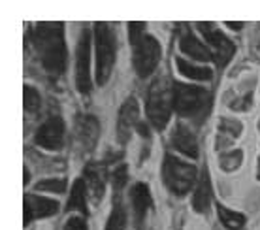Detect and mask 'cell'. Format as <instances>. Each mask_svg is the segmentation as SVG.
Returning <instances> with one entry per match:
<instances>
[{
	"label": "cell",
	"instance_id": "6da1fadb",
	"mask_svg": "<svg viewBox=\"0 0 260 230\" xmlns=\"http://www.w3.org/2000/svg\"><path fill=\"white\" fill-rule=\"evenodd\" d=\"M34 49L44 70L51 76H60L66 68V44L62 23H40L32 32Z\"/></svg>",
	"mask_w": 260,
	"mask_h": 230
},
{
	"label": "cell",
	"instance_id": "7a4b0ae2",
	"mask_svg": "<svg viewBox=\"0 0 260 230\" xmlns=\"http://www.w3.org/2000/svg\"><path fill=\"white\" fill-rule=\"evenodd\" d=\"M128 38L138 76L147 78L149 74L155 72L156 64L160 60V46L151 34L145 32V25L140 21L128 23Z\"/></svg>",
	"mask_w": 260,
	"mask_h": 230
},
{
	"label": "cell",
	"instance_id": "3957f363",
	"mask_svg": "<svg viewBox=\"0 0 260 230\" xmlns=\"http://www.w3.org/2000/svg\"><path fill=\"white\" fill-rule=\"evenodd\" d=\"M211 91L206 87H192L185 83H174V108L181 117H189L202 123L211 110Z\"/></svg>",
	"mask_w": 260,
	"mask_h": 230
},
{
	"label": "cell",
	"instance_id": "277c9868",
	"mask_svg": "<svg viewBox=\"0 0 260 230\" xmlns=\"http://www.w3.org/2000/svg\"><path fill=\"white\" fill-rule=\"evenodd\" d=\"M174 108V85L168 78H156L147 92V117L156 130L168 125Z\"/></svg>",
	"mask_w": 260,
	"mask_h": 230
},
{
	"label": "cell",
	"instance_id": "5b68a950",
	"mask_svg": "<svg viewBox=\"0 0 260 230\" xmlns=\"http://www.w3.org/2000/svg\"><path fill=\"white\" fill-rule=\"evenodd\" d=\"M94 40H96V81L104 85L110 79L115 62V49H117L115 30L108 23H96Z\"/></svg>",
	"mask_w": 260,
	"mask_h": 230
},
{
	"label": "cell",
	"instance_id": "8992f818",
	"mask_svg": "<svg viewBox=\"0 0 260 230\" xmlns=\"http://www.w3.org/2000/svg\"><path fill=\"white\" fill-rule=\"evenodd\" d=\"M162 178L164 185L170 189L172 194L176 196H185L190 191V187L194 185L196 168L189 162H183L174 155H166L162 162Z\"/></svg>",
	"mask_w": 260,
	"mask_h": 230
},
{
	"label": "cell",
	"instance_id": "52a82bcc",
	"mask_svg": "<svg viewBox=\"0 0 260 230\" xmlns=\"http://www.w3.org/2000/svg\"><path fill=\"white\" fill-rule=\"evenodd\" d=\"M91 34L87 28L81 30L76 49V85L81 94L91 92Z\"/></svg>",
	"mask_w": 260,
	"mask_h": 230
},
{
	"label": "cell",
	"instance_id": "ba28073f",
	"mask_svg": "<svg viewBox=\"0 0 260 230\" xmlns=\"http://www.w3.org/2000/svg\"><path fill=\"white\" fill-rule=\"evenodd\" d=\"M200 32L209 46L213 47V57L219 66H226L234 55V44L213 25V23H198Z\"/></svg>",
	"mask_w": 260,
	"mask_h": 230
},
{
	"label": "cell",
	"instance_id": "9c48e42d",
	"mask_svg": "<svg viewBox=\"0 0 260 230\" xmlns=\"http://www.w3.org/2000/svg\"><path fill=\"white\" fill-rule=\"evenodd\" d=\"M34 142L44 149H51V151L60 149L64 144V123H62V119L59 115H51L36 130Z\"/></svg>",
	"mask_w": 260,
	"mask_h": 230
},
{
	"label": "cell",
	"instance_id": "30bf717a",
	"mask_svg": "<svg viewBox=\"0 0 260 230\" xmlns=\"http://www.w3.org/2000/svg\"><path fill=\"white\" fill-rule=\"evenodd\" d=\"M140 125V108H138L136 98H128L121 106L117 119V136L121 144H126L130 138L132 128H138Z\"/></svg>",
	"mask_w": 260,
	"mask_h": 230
},
{
	"label": "cell",
	"instance_id": "8fae6325",
	"mask_svg": "<svg viewBox=\"0 0 260 230\" xmlns=\"http://www.w3.org/2000/svg\"><path fill=\"white\" fill-rule=\"evenodd\" d=\"M76 136H78V144L85 153L94 149V145L100 136V123L96 117L92 115H79L76 121Z\"/></svg>",
	"mask_w": 260,
	"mask_h": 230
},
{
	"label": "cell",
	"instance_id": "7c38bea8",
	"mask_svg": "<svg viewBox=\"0 0 260 230\" xmlns=\"http://www.w3.org/2000/svg\"><path fill=\"white\" fill-rule=\"evenodd\" d=\"M59 211V204L51 198L26 194L25 196V224H28L36 217H49Z\"/></svg>",
	"mask_w": 260,
	"mask_h": 230
},
{
	"label": "cell",
	"instance_id": "4fadbf2b",
	"mask_svg": "<svg viewBox=\"0 0 260 230\" xmlns=\"http://www.w3.org/2000/svg\"><path fill=\"white\" fill-rule=\"evenodd\" d=\"M170 142L176 147L177 151H181L183 155H187L190 158L198 157V142H196V136L192 134L187 125L183 123H177L176 128L172 130V136H170Z\"/></svg>",
	"mask_w": 260,
	"mask_h": 230
},
{
	"label": "cell",
	"instance_id": "5bb4252c",
	"mask_svg": "<svg viewBox=\"0 0 260 230\" xmlns=\"http://www.w3.org/2000/svg\"><path fill=\"white\" fill-rule=\"evenodd\" d=\"M130 204H132V211H134V221L136 226H142L143 219L147 215L153 200H151L149 187L145 183H136L130 189Z\"/></svg>",
	"mask_w": 260,
	"mask_h": 230
},
{
	"label": "cell",
	"instance_id": "9a60e30c",
	"mask_svg": "<svg viewBox=\"0 0 260 230\" xmlns=\"http://www.w3.org/2000/svg\"><path fill=\"white\" fill-rule=\"evenodd\" d=\"M179 47H181V51L185 53V55H189L190 59H196V60L213 59V53L209 51L208 47L204 46L187 26H183L181 32H179Z\"/></svg>",
	"mask_w": 260,
	"mask_h": 230
},
{
	"label": "cell",
	"instance_id": "2e32d148",
	"mask_svg": "<svg viewBox=\"0 0 260 230\" xmlns=\"http://www.w3.org/2000/svg\"><path fill=\"white\" fill-rule=\"evenodd\" d=\"M192 204H194V210L198 213H208L209 204H211V181H209V174L206 168L202 170V176L198 178Z\"/></svg>",
	"mask_w": 260,
	"mask_h": 230
},
{
	"label": "cell",
	"instance_id": "e0dca14e",
	"mask_svg": "<svg viewBox=\"0 0 260 230\" xmlns=\"http://www.w3.org/2000/svg\"><path fill=\"white\" fill-rule=\"evenodd\" d=\"M83 178H85V183L87 187L91 189L92 196H94V202H98L100 198L104 196V170L96 165H89L87 168L83 170Z\"/></svg>",
	"mask_w": 260,
	"mask_h": 230
},
{
	"label": "cell",
	"instance_id": "ac0fdd59",
	"mask_svg": "<svg viewBox=\"0 0 260 230\" xmlns=\"http://www.w3.org/2000/svg\"><path fill=\"white\" fill-rule=\"evenodd\" d=\"M85 189H87V183L85 179H76L74 185H72V192H70V200L66 204V210H78L81 211L83 215H87V202H85Z\"/></svg>",
	"mask_w": 260,
	"mask_h": 230
},
{
	"label": "cell",
	"instance_id": "d6986e66",
	"mask_svg": "<svg viewBox=\"0 0 260 230\" xmlns=\"http://www.w3.org/2000/svg\"><path fill=\"white\" fill-rule=\"evenodd\" d=\"M176 64L183 76H187V78H190V79H196V81H209V79L213 78V72H211L209 68L190 64L189 60L181 59V57L176 59Z\"/></svg>",
	"mask_w": 260,
	"mask_h": 230
},
{
	"label": "cell",
	"instance_id": "ffe728a7",
	"mask_svg": "<svg viewBox=\"0 0 260 230\" xmlns=\"http://www.w3.org/2000/svg\"><path fill=\"white\" fill-rule=\"evenodd\" d=\"M126 226V211H124L121 200H119V194H115L113 198V210H111V215L108 219V224H106V230H124Z\"/></svg>",
	"mask_w": 260,
	"mask_h": 230
},
{
	"label": "cell",
	"instance_id": "44dd1931",
	"mask_svg": "<svg viewBox=\"0 0 260 230\" xmlns=\"http://www.w3.org/2000/svg\"><path fill=\"white\" fill-rule=\"evenodd\" d=\"M217 213H219V219L224 228L228 230H241L243 224H245V217L241 213H236V211H230L224 206H219L217 208Z\"/></svg>",
	"mask_w": 260,
	"mask_h": 230
},
{
	"label": "cell",
	"instance_id": "7402d4cb",
	"mask_svg": "<svg viewBox=\"0 0 260 230\" xmlns=\"http://www.w3.org/2000/svg\"><path fill=\"white\" fill-rule=\"evenodd\" d=\"M241 130H243V125H241L240 121H236V119L222 117L221 121H219V132H221L222 138H226L228 142L240 138Z\"/></svg>",
	"mask_w": 260,
	"mask_h": 230
},
{
	"label": "cell",
	"instance_id": "603a6c76",
	"mask_svg": "<svg viewBox=\"0 0 260 230\" xmlns=\"http://www.w3.org/2000/svg\"><path fill=\"white\" fill-rule=\"evenodd\" d=\"M34 191H47V192H57V194H62L66 191V181L60 178H49L44 179V181H38L34 185Z\"/></svg>",
	"mask_w": 260,
	"mask_h": 230
},
{
	"label": "cell",
	"instance_id": "cb8c5ba5",
	"mask_svg": "<svg viewBox=\"0 0 260 230\" xmlns=\"http://www.w3.org/2000/svg\"><path fill=\"white\" fill-rule=\"evenodd\" d=\"M241 158H243V153L240 149L238 151H228V153H222L221 157H219V165H221L222 170L232 172L236 168H240Z\"/></svg>",
	"mask_w": 260,
	"mask_h": 230
},
{
	"label": "cell",
	"instance_id": "d4e9b609",
	"mask_svg": "<svg viewBox=\"0 0 260 230\" xmlns=\"http://www.w3.org/2000/svg\"><path fill=\"white\" fill-rule=\"evenodd\" d=\"M251 100H253V89L241 92V94H236L232 98H226V104H228V108H232V110L243 112V110H247L249 106L253 104Z\"/></svg>",
	"mask_w": 260,
	"mask_h": 230
},
{
	"label": "cell",
	"instance_id": "484cf974",
	"mask_svg": "<svg viewBox=\"0 0 260 230\" xmlns=\"http://www.w3.org/2000/svg\"><path fill=\"white\" fill-rule=\"evenodd\" d=\"M42 106V98L40 92L30 85H25V110L28 113H36Z\"/></svg>",
	"mask_w": 260,
	"mask_h": 230
},
{
	"label": "cell",
	"instance_id": "4316f807",
	"mask_svg": "<svg viewBox=\"0 0 260 230\" xmlns=\"http://www.w3.org/2000/svg\"><path fill=\"white\" fill-rule=\"evenodd\" d=\"M111 181H113V189H115V194H121L123 187L128 181V170H126V165H121L115 168V172L111 174Z\"/></svg>",
	"mask_w": 260,
	"mask_h": 230
},
{
	"label": "cell",
	"instance_id": "83f0119b",
	"mask_svg": "<svg viewBox=\"0 0 260 230\" xmlns=\"http://www.w3.org/2000/svg\"><path fill=\"white\" fill-rule=\"evenodd\" d=\"M62 230H87V224H85L83 219L72 217L70 221H66L64 228H62Z\"/></svg>",
	"mask_w": 260,
	"mask_h": 230
},
{
	"label": "cell",
	"instance_id": "f1b7e54d",
	"mask_svg": "<svg viewBox=\"0 0 260 230\" xmlns=\"http://www.w3.org/2000/svg\"><path fill=\"white\" fill-rule=\"evenodd\" d=\"M226 25L232 26V28H241V26H243V23H232V21H228Z\"/></svg>",
	"mask_w": 260,
	"mask_h": 230
},
{
	"label": "cell",
	"instance_id": "f546056e",
	"mask_svg": "<svg viewBox=\"0 0 260 230\" xmlns=\"http://www.w3.org/2000/svg\"><path fill=\"white\" fill-rule=\"evenodd\" d=\"M258 179H260V158H258Z\"/></svg>",
	"mask_w": 260,
	"mask_h": 230
},
{
	"label": "cell",
	"instance_id": "4dcf8cb0",
	"mask_svg": "<svg viewBox=\"0 0 260 230\" xmlns=\"http://www.w3.org/2000/svg\"><path fill=\"white\" fill-rule=\"evenodd\" d=\"M258 130H260V123H258Z\"/></svg>",
	"mask_w": 260,
	"mask_h": 230
}]
</instances>
